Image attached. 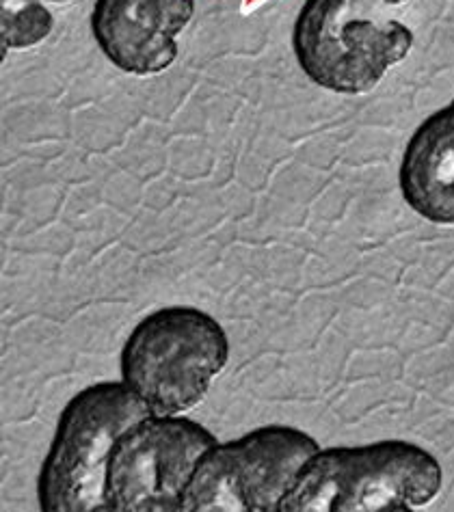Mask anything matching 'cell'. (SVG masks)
<instances>
[{
  "instance_id": "obj_1",
  "label": "cell",
  "mask_w": 454,
  "mask_h": 512,
  "mask_svg": "<svg viewBox=\"0 0 454 512\" xmlns=\"http://www.w3.org/2000/svg\"><path fill=\"white\" fill-rule=\"evenodd\" d=\"M444 471L418 443L383 439L318 450L279 512H411L442 491Z\"/></svg>"
},
{
  "instance_id": "obj_2",
  "label": "cell",
  "mask_w": 454,
  "mask_h": 512,
  "mask_svg": "<svg viewBox=\"0 0 454 512\" xmlns=\"http://www.w3.org/2000/svg\"><path fill=\"white\" fill-rule=\"evenodd\" d=\"M152 411L122 381L78 392L59 415L57 433L37 478L44 512H111L109 467L117 443Z\"/></svg>"
},
{
  "instance_id": "obj_3",
  "label": "cell",
  "mask_w": 454,
  "mask_h": 512,
  "mask_svg": "<svg viewBox=\"0 0 454 512\" xmlns=\"http://www.w3.org/2000/svg\"><path fill=\"white\" fill-rule=\"evenodd\" d=\"M394 0H305L292 29L301 72L320 89L364 96L413 48V31L387 16Z\"/></svg>"
},
{
  "instance_id": "obj_4",
  "label": "cell",
  "mask_w": 454,
  "mask_h": 512,
  "mask_svg": "<svg viewBox=\"0 0 454 512\" xmlns=\"http://www.w3.org/2000/svg\"><path fill=\"white\" fill-rule=\"evenodd\" d=\"M230 361V338L204 309H156L130 331L119 357L122 381L152 415H182L202 402Z\"/></svg>"
},
{
  "instance_id": "obj_5",
  "label": "cell",
  "mask_w": 454,
  "mask_h": 512,
  "mask_svg": "<svg viewBox=\"0 0 454 512\" xmlns=\"http://www.w3.org/2000/svg\"><path fill=\"white\" fill-rule=\"evenodd\" d=\"M318 441L292 426H262L217 443L199 463L182 512H279Z\"/></svg>"
},
{
  "instance_id": "obj_6",
  "label": "cell",
  "mask_w": 454,
  "mask_h": 512,
  "mask_svg": "<svg viewBox=\"0 0 454 512\" xmlns=\"http://www.w3.org/2000/svg\"><path fill=\"white\" fill-rule=\"evenodd\" d=\"M217 443L206 426L178 415L130 428L109 467L111 512H182L199 463Z\"/></svg>"
},
{
  "instance_id": "obj_7",
  "label": "cell",
  "mask_w": 454,
  "mask_h": 512,
  "mask_svg": "<svg viewBox=\"0 0 454 512\" xmlns=\"http://www.w3.org/2000/svg\"><path fill=\"white\" fill-rule=\"evenodd\" d=\"M195 0H96L91 33L117 70L154 76L178 59V35L189 26Z\"/></svg>"
},
{
  "instance_id": "obj_8",
  "label": "cell",
  "mask_w": 454,
  "mask_h": 512,
  "mask_svg": "<svg viewBox=\"0 0 454 512\" xmlns=\"http://www.w3.org/2000/svg\"><path fill=\"white\" fill-rule=\"evenodd\" d=\"M398 186L418 217L454 227V124L448 106L426 117L411 134Z\"/></svg>"
},
{
  "instance_id": "obj_9",
  "label": "cell",
  "mask_w": 454,
  "mask_h": 512,
  "mask_svg": "<svg viewBox=\"0 0 454 512\" xmlns=\"http://www.w3.org/2000/svg\"><path fill=\"white\" fill-rule=\"evenodd\" d=\"M55 29V18L42 0H3L0 5V37L3 52L26 50L44 39Z\"/></svg>"
},
{
  "instance_id": "obj_10",
  "label": "cell",
  "mask_w": 454,
  "mask_h": 512,
  "mask_svg": "<svg viewBox=\"0 0 454 512\" xmlns=\"http://www.w3.org/2000/svg\"><path fill=\"white\" fill-rule=\"evenodd\" d=\"M448 111H450V117H452V124H454V100L448 104Z\"/></svg>"
},
{
  "instance_id": "obj_11",
  "label": "cell",
  "mask_w": 454,
  "mask_h": 512,
  "mask_svg": "<svg viewBox=\"0 0 454 512\" xmlns=\"http://www.w3.org/2000/svg\"><path fill=\"white\" fill-rule=\"evenodd\" d=\"M50 3H70V0H50Z\"/></svg>"
}]
</instances>
